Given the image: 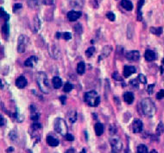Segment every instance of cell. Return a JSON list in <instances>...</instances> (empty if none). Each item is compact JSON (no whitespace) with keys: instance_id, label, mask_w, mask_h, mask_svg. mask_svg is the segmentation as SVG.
<instances>
[{"instance_id":"obj_1","label":"cell","mask_w":164,"mask_h":153,"mask_svg":"<svg viewBox=\"0 0 164 153\" xmlns=\"http://www.w3.org/2000/svg\"><path fill=\"white\" fill-rule=\"evenodd\" d=\"M140 106H141V108L143 111V113L145 116L151 118L156 113V106L150 99H149V98L144 99L142 101L140 102Z\"/></svg>"},{"instance_id":"obj_2","label":"cell","mask_w":164,"mask_h":153,"mask_svg":"<svg viewBox=\"0 0 164 153\" xmlns=\"http://www.w3.org/2000/svg\"><path fill=\"white\" fill-rule=\"evenodd\" d=\"M36 83L39 87L40 90L44 93L48 94L50 92V85L48 82L47 75L44 72H38L36 75Z\"/></svg>"},{"instance_id":"obj_3","label":"cell","mask_w":164,"mask_h":153,"mask_svg":"<svg viewBox=\"0 0 164 153\" xmlns=\"http://www.w3.org/2000/svg\"><path fill=\"white\" fill-rule=\"evenodd\" d=\"M84 100L90 107H98L100 102V97L95 91H90L84 94Z\"/></svg>"},{"instance_id":"obj_4","label":"cell","mask_w":164,"mask_h":153,"mask_svg":"<svg viewBox=\"0 0 164 153\" xmlns=\"http://www.w3.org/2000/svg\"><path fill=\"white\" fill-rule=\"evenodd\" d=\"M54 131L57 133H59L61 136H64L65 137L66 135L67 134V124H66L65 120L63 119H61V118H57L54 120Z\"/></svg>"},{"instance_id":"obj_5","label":"cell","mask_w":164,"mask_h":153,"mask_svg":"<svg viewBox=\"0 0 164 153\" xmlns=\"http://www.w3.org/2000/svg\"><path fill=\"white\" fill-rule=\"evenodd\" d=\"M111 147H112V153H120L123 149V144L118 138H112L110 140Z\"/></svg>"},{"instance_id":"obj_6","label":"cell","mask_w":164,"mask_h":153,"mask_svg":"<svg viewBox=\"0 0 164 153\" xmlns=\"http://www.w3.org/2000/svg\"><path fill=\"white\" fill-rule=\"evenodd\" d=\"M26 48V37L23 35H21L18 37L17 42V52L18 53H23Z\"/></svg>"},{"instance_id":"obj_7","label":"cell","mask_w":164,"mask_h":153,"mask_svg":"<svg viewBox=\"0 0 164 153\" xmlns=\"http://www.w3.org/2000/svg\"><path fill=\"white\" fill-rule=\"evenodd\" d=\"M125 57L127 60L131 61V62H136L138 61L140 58V53L138 50H131L126 53Z\"/></svg>"},{"instance_id":"obj_8","label":"cell","mask_w":164,"mask_h":153,"mask_svg":"<svg viewBox=\"0 0 164 153\" xmlns=\"http://www.w3.org/2000/svg\"><path fill=\"white\" fill-rule=\"evenodd\" d=\"M132 130L135 133H139L143 131V122L140 120H135L132 123Z\"/></svg>"},{"instance_id":"obj_9","label":"cell","mask_w":164,"mask_h":153,"mask_svg":"<svg viewBox=\"0 0 164 153\" xmlns=\"http://www.w3.org/2000/svg\"><path fill=\"white\" fill-rule=\"evenodd\" d=\"M67 19L71 22H74L77 21L79 18L81 17V12L80 11H70L67 15Z\"/></svg>"},{"instance_id":"obj_10","label":"cell","mask_w":164,"mask_h":153,"mask_svg":"<svg viewBox=\"0 0 164 153\" xmlns=\"http://www.w3.org/2000/svg\"><path fill=\"white\" fill-rule=\"evenodd\" d=\"M27 84H28V81H27L26 78L23 75H21L16 80V86H17V88H18L20 89L24 88L27 86Z\"/></svg>"},{"instance_id":"obj_11","label":"cell","mask_w":164,"mask_h":153,"mask_svg":"<svg viewBox=\"0 0 164 153\" xmlns=\"http://www.w3.org/2000/svg\"><path fill=\"white\" fill-rule=\"evenodd\" d=\"M136 72H137V69H136L135 67H133V66H125L124 68L123 74H124V76L125 78H128L129 76H131V75L135 74Z\"/></svg>"},{"instance_id":"obj_12","label":"cell","mask_w":164,"mask_h":153,"mask_svg":"<svg viewBox=\"0 0 164 153\" xmlns=\"http://www.w3.org/2000/svg\"><path fill=\"white\" fill-rule=\"evenodd\" d=\"M144 57L146 61H148V62H152V61H155V60L156 59V53L153 50L147 49V50L145 51Z\"/></svg>"},{"instance_id":"obj_13","label":"cell","mask_w":164,"mask_h":153,"mask_svg":"<svg viewBox=\"0 0 164 153\" xmlns=\"http://www.w3.org/2000/svg\"><path fill=\"white\" fill-rule=\"evenodd\" d=\"M37 61H38L37 57L35 56H30V57H29L27 59L26 61L24 62V65H25L26 67L32 68V67H34L36 64L37 63Z\"/></svg>"},{"instance_id":"obj_14","label":"cell","mask_w":164,"mask_h":153,"mask_svg":"<svg viewBox=\"0 0 164 153\" xmlns=\"http://www.w3.org/2000/svg\"><path fill=\"white\" fill-rule=\"evenodd\" d=\"M120 5L125 10L128 11H131L133 9V5L130 0H121Z\"/></svg>"},{"instance_id":"obj_15","label":"cell","mask_w":164,"mask_h":153,"mask_svg":"<svg viewBox=\"0 0 164 153\" xmlns=\"http://www.w3.org/2000/svg\"><path fill=\"white\" fill-rule=\"evenodd\" d=\"M47 143L48 145L53 147L57 146L59 145V140L57 139H55L54 137H52V136H48L46 139Z\"/></svg>"},{"instance_id":"obj_16","label":"cell","mask_w":164,"mask_h":153,"mask_svg":"<svg viewBox=\"0 0 164 153\" xmlns=\"http://www.w3.org/2000/svg\"><path fill=\"white\" fill-rule=\"evenodd\" d=\"M67 119L70 123H74L77 120V112L74 110H70L67 113Z\"/></svg>"},{"instance_id":"obj_17","label":"cell","mask_w":164,"mask_h":153,"mask_svg":"<svg viewBox=\"0 0 164 153\" xmlns=\"http://www.w3.org/2000/svg\"><path fill=\"white\" fill-rule=\"evenodd\" d=\"M145 0H139L138 5V20L142 21L143 19V14H142V7L144 4Z\"/></svg>"},{"instance_id":"obj_18","label":"cell","mask_w":164,"mask_h":153,"mask_svg":"<svg viewBox=\"0 0 164 153\" xmlns=\"http://www.w3.org/2000/svg\"><path fill=\"white\" fill-rule=\"evenodd\" d=\"M52 83L53 87H54L55 89H59L62 86V81H61V79L58 76H55L53 78Z\"/></svg>"},{"instance_id":"obj_19","label":"cell","mask_w":164,"mask_h":153,"mask_svg":"<svg viewBox=\"0 0 164 153\" xmlns=\"http://www.w3.org/2000/svg\"><path fill=\"white\" fill-rule=\"evenodd\" d=\"M124 100L127 104H131L134 100V94L131 92H126L124 94Z\"/></svg>"},{"instance_id":"obj_20","label":"cell","mask_w":164,"mask_h":153,"mask_svg":"<svg viewBox=\"0 0 164 153\" xmlns=\"http://www.w3.org/2000/svg\"><path fill=\"white\" fill-rule=\"evenodd\" d=\"M94 131L97 136H101L104 132V126L101 123H97L94 126Z\"/></svg>"},{"instance_id":"obj_21","label":"cell","mask_w":164,"mask_h":153,"mask_svg":"<svg viewBox=\"0 0 164 153\" xmlns=\"http://www.w3.org/2000/svg\"><path fill=\"white\" fill-rule=\"evenodd\" d=\"M112 50V49L111 46H105V47H104V49H103V52H102V55H101L100 58H98V61H99V60H101L103 57H107V56L111 54Z\"/></svg>"},{"instance_id":"obj_22","label":"cell","mask_w":164,"mask_h":153,"mask_svg":"<svg viewBox=\"0 0 164 153\" xmlns=\"http://www.w3.org/2000/svg\"><path fill=\"white\" fill-rule=\"evenodd\" d=\"M27 4H28V6L31 9H36L40 5L39 0H28Z\"/></svg>"},{"instance_id":"obj_23","label":"cell","mask_w":164,"mask_h":153,"mask_svg":"<svg viewBox=\"0 0 164 153\" xmlns=\"http://www.w3.org/2000/svg\"><path fill=\"white\" fill-rule=\"evenodd\" d=\"M162 30H163V29H162V27H157V28H155V27H151L150 28V32L152 34H154V35H156V36H161L162 35Z\"/></svg>"},{"instance_id":"obj_24","label":"cell","mask_w":164,"mask_h":153,"mask_svg":"<svg viewBox=\"0 0 164 153\" xmlns=\"http://www.w3.org/2000/svg\"><path fill=\"white\" fill-rule=\"evenodd\" d=\"M85 62H80L78 63L77 65V73L79 75H83L85 73Z\"/></svg>"},{"instance_id":"obj_25","label":"cell","mask_w":164,"mask_h":153,"mask_svg":"<svg viewBox=\"0 0 164 153\" xmlns=\"http://www.w3.org/2000/svg\"><path fill=\"white\" fill-rule=\"evenodd\" d=\"M34 28H35V31H39L40 28H41V22H40L39 18L36 16L34 19Z\"/></svg>"},{"instance_id":"obj_26","label":"cell","mask_w":164,"mask_h":153,"mask_svg":"<svg viewBox=\"0 0 164 153\" xmlns=\"http://www.w3.org/2000/svg\"><path fill=\"white\" fill-rule=\"evenodd\" d=\"M137 152L138 153H149L148 151V147L145 145H139L137 149Z\"/></svg>"},{"instance_id":"obj_27","label":"cell","mask_w":164,"mask_h":153,"mask_svg":"<svg viewBox=\"0 0 164 153\" xmlns=\"http://www.w3.org/2000/svg\"><path fill=\"white\" fill-rule=\"evenodd\" d=\"M156 135L158 136H160V135H162V134L164 132V125L162 122H160L159 124H158L157 127H156Z\"/></svg>"},{"instance_id":"obj_28","label":"cell","mask_w":164,"mask_h":153,"mask_svg":"<svg viewBox=\"0 0 164 153\" xmlns=\"http://www.w3.org/2000/svg\"><path fill=\"white\" fill-rule=\"evenodd\" d=\"M0 10H1V17L2 18H4V19L5 21V23L8 22V20L10 19V15L9 14H7L5 11V10H4V8L3 7H0Z\"/></svg>"},{"instance_id":"obj_29","label":"cell","mask_w":164,"mask_h":153,"mask_svg":"<svg viewBox=\"0 0 164 153\" xmlns=\"http://www.w3.org/2000/svg\"><path fill=\"white\" fill-rule=\"evenodd\" d=\"M94 53H95V48L94 47H90L85 50V56L87 57H91Z\"/></svg>"},{"instance_id":"obj_30","label":"cell","mask_w":164,"mask_h":153,"mask_svg":"<svg viewBox=\"0 0 164 153\" xmlns=\"http://www.w3.org/2000/svg\"><path fill=\"white\" fill-rule=\"evenodd\" d=\"M73 88V86L71 83L69 82H67L65 83V85H64V88H63V91L66 92V93H68V92H70L71 90Z\"/></svg>"},{"instance_id":"obj_31","label":"cell","mask_w":164,"mask_h":153,"mask_svg":"<svg viewBox=\"0 0 164 153\" xmlns=\"http://www.w3.org/2000/svg\"><path fill=\"white\" fill-rule=\"evenodd\" d=\"M106 18L110 20V21H112V22L115 21V19H116V16H115V14H114L113 12H112V11H109V12L106 13Z\"/></svg>"},{"instance_id":"obj_32","label":"cell","mask_w":164,"mask_h":153,"mask_svg":"<svg viewBox=\"0 0 164 153\" xmlns=\"http://www.w3.org/2000/svg\"><path fill=\"white\" fill-rule=\"evenodd\" d=\"M138 80L139 83H143V84H146L147 83V79H146V77L144 75H142V74H140L138 76Z\"/></svg>"},{"instance_id":"obj_33","label":"cell","mask_w":164,"mask_h":153,"mask_svg":"<svg viewBox=\"0 0 164 153\" xmlns=\"http://www.w3.org/2000/svg\"><path fill=\"white\" fill-rule=\"evenodd\" d=\"M9 138L11 139V141H15L17 139V132L15 131H11L9 133Z\"/></svg>"},{"instance_id":"obj_34","label":"cell","mask_w":164,"mask_h":153,"mask_svg":"<svg viewBox=\"0 0 164 153\" xmlns=\"http://www.w3.org/2000/svg\"><path fill=\"white\" fill-rule=\"evenodd\" d=\"M9 25H8V24L7 23H5V25L2 26V32L4 33V34H5V35H8L9 34Z\"/></svg>"},{"instance_id":"obj_35","label":"cell","mask_w":164,"mask_h":153,"mask_svg":"<svg viewBox=\"0 0 164 153\" xmlns=\"http://www.w3.org/2000/svg\"><path fill=\"white\" fill-rule=\"evenodd\" d=\"M61 37H62V38L65 39V40H70V39L72 38V35L69 32H64V33H62Z\"/></svg>"},{"instance_id":"obj_36","label":"cell","mask_w":164,"mask_h":153,"mask_svg":"<svg viewBox=\"0 0 164 153\" xmlns=\"http://www.w3.org/2000/svg\"><path fill=\"white\" fill-rule=\"evenodd\" d=\"M112 78L114 80H116V81H123L122 77H120V75H118V73H117V72H115V73L112 74Z\"/></svg>"},{"instance_id":"obj_37","label":"cell","mask_w":164,"mask_h":153,"mask_svg":"<svg viewBox=\"0 0 164 153\" xmlns=\"http://www.w3.org/2000/svg\"><path fill=\"white\" fill-rule=\"evenodd\" d=\"M41 128H42V126L39 123H34L32 125V130L34 132H37Z\"/></svg>"},{"instance_id":"obj_38","label":"cell","mask_w":164,"mask_h":153,"mask_svg":"<svg viewBox=\"0 0 164 153\" xmlns=\"http://www.w3.org/2000/svg\"><path fill=\"white\" fill-rule=\"evenodd\" d=\"M164 98V89L160 90L156 94V99L157 100H162Z\"/></svg>"},{"instance_id":"obj_39","label":"cell","mask_w":164,"mask_h":153,"mask_svg":"<svg viewBox=\"0 0 164 153\" xmlns=\"http://www.w3.org/2000/svg\"><path fill=\"white\" fill-rule=\"evenodd\" d=\"M74 30L78 33H81L82 32V27H81V24H77L76 25L74 26Z\"/></svg>"},{"instance_id":"obj_40","label":"cell","mask_w":164,"mask_h":153,"mask_svg":"<svg viewBox=\"0 0 164 153\" xmlns=\"http://www.w3.org/2000/svg\"><path fill=\"white\" fill-rule=\"evenodd\" d=\"M155 88V84H151V85H149L148 86V88H147V92L149 94H151L153 93V88Z\"/></svg>"},{"instance_id":"obj_41","label":"cell","mask_w":164,"mask_h":153,"mask_svg":"<svg viewBox=\"0 0 164 153\" xmlns=\"http://www.w3.org/2000/svg\"><path fill=\"white\" fill-rule=\"evenodd\" d=\"M39 113H33L31 115V120H32L33 121H37L38 120V119H39Z\"/></svg>"},{"instance_id":"obj_42","label":"cell","mask_w":164,"mask_h":153,"mask_svg":"<svg viewBox=\"0 0 164 153\" xmlns=\"http://www.w3.org/2000/svg\"><path fill=\"white\" fill-rule=\"evenodd\" d=\"M65 138H66V139H67V141H73L74 140V137L73 136L72 134L67 133L65 136Z\"/></svg>"},{"instance_id":"obj_43","label":"cell","mask_w":164,"mask_h":153,"mask_svg":"<svg viewBox=\"0 0 164 153\" xmlns=\"http://www.w3.org/2000/svg\"><path fill=\"white\" fill-rule=\"evenodd\" d=\"M43 3L46 5H53L54 3V0H43Z\"/></svg>"},{"instance_id":"obj_44","label":"cell","mask_w":164,"mask_h":153,"mask_svg":"<svg viewBox=\"0 0 164 153\" xmlns=\"http://www.w3.org/2000/svg\"><path fill=\"white\" fill-rule=\"evenodd\" d=\"M22 4H16V5H14L13 6V11L14 12H16V11H17V10H19L22 8Z\"/></svg>"},{"instance_id":"obj_45","label":"cell","mask_w":164,"mask_h":153,"mask_svg":"<svg viewBox=\"0 0 164 153\" xmlns=\"http://www.w3.org/2000/svg\"><path fill=\"white\" fill-rule=\"evenodd\" d=\"M110 133H111V135H114V134L116 133V127H115V126L112 125L110 126Z\"/></svg>"},{"instance_id":"obj_46","label":"cell","mask_w":164,"mask_h":153,"mask_svg":"<svg viewBox=\"0 0 164 153\" xmlns=\"http://www.w3.org/2000/svg\"><path fill=\"white\" fill-rule=\"evenodd\" d=\"M29 110H30V112H31V113H37L36 112V107L34 106V105H31L30 107H29Z\"/></svg>"},{"instance_id":"obj_47","label":"cell","mask_w":164,"mask_h":153,"mask_svg":"<svg viewBox=\"0 0 164 153\" xmlns=\"http://www.w3.org/2000/svg\"><path fill=\"white\" fill-rule=\"evenodd\" d=\"M5 118L1 115V116H0V126H3L5 125Z\"/></svg>"},{"instance_id":"obj_48","label":"cell","mask_w":164,"mask_h":153,"mask_svg":"<svg viewBox=\"0 0 164 153\" xmlns=\"http://www.w3.org/2000/svg\"><path fill=\"white\" fill-rule=\"evenodd\" d=\"M60 101H61V104H62V105H65L66 96H60Z\"/></svg>"},{"instance_id":"obj_49","label":"cell","mask_w":164,"mask_h":153,"mask_svg":"<svg viewBox=\"0 0 164 153\" xmlns=\"http://www.w3.org/2000/svg\"><path fill=\"white\" fill-rule=\"evenodd\" d=\"M65 153H74V149H72V148L71 149H68Z\"/></svg>"},{"instance_id":"obj_50","label":"cell","mask_w":164,"mask_h":153,"mask_svg":"<svg viewBox=\"0 0 164 153\" xmlns=\"http://www.w3.org/2000/svg\"><path fill=\"white\" fill-rule=\"evenodd\" d=\"M61 35H62L61 33L57 32V33H56V36H55V37H56V38H60V37H61Z\"/></svg>"},{"instance_id":"obj_51","label":"cell","mask_w":164,"mask_h":153,"mask_svg":"<svg viewBox=\"0 0 164 153\" xmlns=\"http://www.w3.org/2000/svg\"><path fill=\"white\" fill-rule=\"evenodd\" d=\"M14 151V149L13 148H12V147H10V148H8V149H7V152L8 153H10V151Z\"/></svg>"},{"instance_id":"obj_52","label":"cell","mask_w":164,"mask_h":153,"mask_svg":"<svg viewBox=\"0 0 164 153\" xmlns=\"http://www.w3.org/2000/svg\"><path fill=\"white\" fill-rule=\"evenodd\" d=\"M80 153H85V149H82V151H81Z\"/></svg>"},{"instance_id":"obj_53","label":"cell","mask_w":164,"mask_h":153,"mask_svg":"<svg viewBox=\"0 0 164 153\" xmlns=\"http://www.w3.org/2000/svg\"><path fill=\"white\" fill-rule=\"evenodd\" d=\"M162 63L164 64V59H163V60H162Z\"/></svg>"},{"instance_id":"obj_54","label":"cell","mask_w":164,"mask_h":153,"mask_svg":"<svg viewBox=\"0 0 164 153\" xmlns=\"http://www.w3.org/2000/svg\"><path fill=\"white\" fill-rule=\"evenodd\" d=\"M125 153H129V152H128V151H125Z\"/></svg>"}]
</instances>
